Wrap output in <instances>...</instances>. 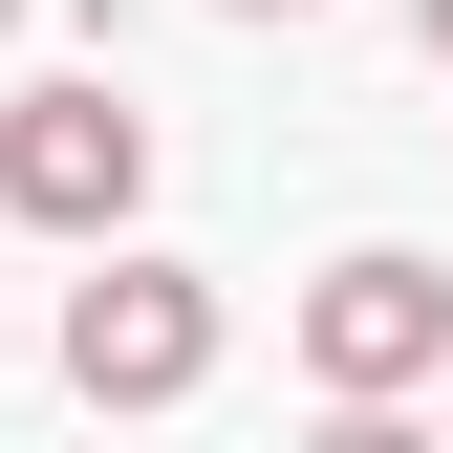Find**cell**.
<instances>
[{
    "label": "cell",
    "mask_w": 453,
    "mask_h": 453,
    "mask_svg": "<svg viewBox=\"0 0 453 453\" xmlns=\"http://www.w3.org/2000/svg\"><path fill=\"white\" fill-rule=\"evenodd\" d=\"M0 43H22V0H0Z\"/></svg>",
    "instance_id": "6"
},
{
    "label": "cell",
    "mask_w": 453,
    "mask_h": 453,
    "mask_svg": "<svg viewBox=\"0 0 453 453\" xmlns=\"http://www.w3.org/2000/svg\"><path fill=\"white\" fill-rule=\"evenodd\" d=\"M130 195H151V108L108 87V65L0 108V216H43V238H130Z\"/></svg>",
    "instance_id": "1"
},
{
    "label": "cell",
    "mask_w": 453,
    "mask_h": 453,
    "mask_svg": "<svg viewBox=\"0 0 453 453\" xmlns=\"http://www.w3.org/2000/svg\"><path fill=\"white\" fill-rule=\"evenodd\" d=\"M238 22H324V0H238Z\"/></svg>",
    "instance_id": "4"
},
{
    "label": "cell",
    "mask_w": 453,
    "mask_h": 453,
    "mask_svg": "<svg viewBox=\"0 0 453 453\" xmlns=\"http://www.w3.org/2000/svg\"><path fill=\"white\" fill-rule=\"evenodd\" d=\"M303 367H324V411H388V388H432V367H453V280H432L411 238L324 259V280H303Z\"/></svg>",
    "instance_id": "3"
},
{
    "label": "cell",
    "mask_w": 453,
    "mask_h": 453,
    "mask_svg": "<svg viewBox=\"0 0 453 453\" xmlns=\"http://www.w3.org/2000/svg\"><path fill=\"white\" fill-rule=\"evenodd\" d=\"M65 388H87V411H195V388H216V280L195 259L65 280Z\"/></svg>",
    "instance_id": "2"
},
{
    "label": "cell",
    "mask_w": 453,
    "mask_h": 453,
    "mask_svg": "<svg viewBox=\"0 0 453 453\" xmlns=\"http://www.w3.org/2000/svg\"><path fill=\"white\" fill-rule=\"evenodd\" d=\"M411 22H432V65H453V0H411Z\"/></svg>",
    "instance_id": "5"
}]
</instances>
